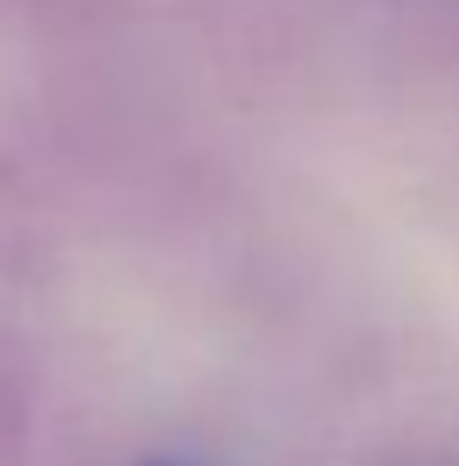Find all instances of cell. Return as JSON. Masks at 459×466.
<instances>
[{
	"mask_svg": "<svg viewBox=\"0 0 459 466\" xmlns=\"http://www.w3.org/2000/svg\"><path fill=\"white\" fill-rule=\"evenodd\" d=\"M145 466H195V461H176V454H157V461H145Z\"/></svg>",
	"mask_w": 459,
	"mask_h": 466,
	"instance_id": "obj_1",
	"label": "cell"
}]
</instances>
